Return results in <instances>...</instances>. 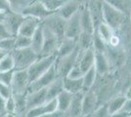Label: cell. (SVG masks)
<instances>
[{"instance_id":"1","label":"cell","mask_w":131,"mask_h":117,"mask_svg":"<svg viewBox=\"0 0 131 117\" xmlns=\"http://www.w3.org/2000/svg\"><path fill=\"white\" fill-rule=\"evenodd\" d=\"M15 61V70L27 69L38 59V54L31 49V47L14 49L10 52Z\"/></svg>"},{"instance_id":"2","label":"cell","mask_w":131,"mask_h":117,"mask_svg":"<svg viewBox=\"0 0 131 117\" xmlns=\"http://www.w3.org/2000/svg\"><path fill=\"white\" fill-rule=\"evenodd\" d=\"M103 8V22L109 24L114 30L120 28L125 22L126 15L123 12L119 11L114 6L103 1L102 3Z\"/></svg>"},{"instance_id":"3","label":"cell","mask_w":131,"mask_h":117,"mask_svg":"<svg viewBox=\"0 0 131 117\" xmlns=\"http://www.w3.org/2000/svg\"><path fill=\"white\" fill-rule=\"evenodd\" d=\"M57 60V53L47 57H38V59L27 68L29 83L36 80L44 72L49 69L52 64H54Z\"/></svg>"},{"instance_id":"4","label":"cell","mask_w":131,"mask_h":117,"mask_svg":"<svg viewBox=\"0 0 131 117\" xmlns=\"http://www.w3.org/2000/svg\"><path fill=\"white\" fill-rule=\"evenodd\" d=\"M66 22H67V20L61 17L57 12L54 14H51L48 17L42 20L43 25L50 29L56 35V37L58 38L60 43L62 42V40L65 38Z\"/></svg>"},{"instance_id":"5","label":"cell","mask_w":131,"mask_h":117,"mask_svg":"<svg viewBox=\"0 0 131 117\" xmlns=\"http://www.w3.org/2000/svg\"><path fill=\"white\" fill-rule=\"evenodd\" d=\"M80 49L77 48L73 52H71V54H69L68 56H65L63 58H57L56 60V67H57V72L58 75L61 77H65L67 76L70 70L72 67H74L77 63V61L79 59V55H80Z\"/></svg>"},{"instance_id":"6","label":"cell","mask_w":131,"mask_h":117,"mask_svg":"<svg viewBox=\"0 0 131 117\" xmlns=\"http://www.w3.org/2000/svg\"><path fill=\"white\" fill-rule=\"evenodd\" d=\"M58 77H59V75H58V72H57L56 63H54V64L51 66V67L46 72H44L41 76H39L33 82L29 83L28 88H27V93L34 92V91H37V90H40L42 88H46L49 84L52 83Z\"/></svg>"},{"instance_id":"7","label":"cell","mask_w":131,"mask_h":117,"mask_svg":"<svg viewBox=\"0 0 131 117\" xmlns=\"http://www.w3.org/2000/svg\"><path fill=\"white\" fill-rule=\"evenodd\" d=\"M43 33H44V42L41 52L39 54V57H47L52 54L57 53L60 42L58 38L50 29L43 25Z\"/></svg>"},{"instance_id":"8","label":"cell","mask_w":131,"mask_h":117,"mask_svg":"<svg viewBox=\"0 0 131 117\" xmlns=\"http://www.w3.org/2000/svg\"><path fill=\"white\" fill-rule=\"evenodd\" d=\"M29 85L27 69L15 70L13 80L11 83V88L13 94H25L27 93V88Z\"/></svg>"},{"instance_id":"9","label":"cell","mask_w":131,"mask_h":117,"mask_svg":"<svg viewBox=\"0 0 131 117\" xmlns=\"http://www.w3.org/2000/svg\"><path fill=\"white\" fill-rule=\"evenodd\" d=\"M21 13L24 16H32V17H36L43 20L49 15L54 14L56 12L47 9L40 0H33L29 5H27L26 8L23 9Z\"/></svg>"},{"instance_id":"10","label":"cell","mask_w":131,"mask_h":117,"mask_svg":"<svg viewBox=\"0 0 131 117\" xmlns=\"http://www.w3.org/2000/svg\"><path fill=\"white\" fill-rule=\"evenodd\" d=\"M24 20H25V16L22 13L12 11L9 13H6L5 18L3 20V23L5 24V27L9 30V32L13 36H16L19 32V29L21 28Z\"/></svg>"},{"instance_id":"11","label":"cell","mask_w":131,"mask_h":117,"mask_svg":"<svg viewBox=\"0 0 131 117\" xmlns=\"http://www.w3.org/2000/svg\"><path fill=\"white\" fill-rule=\"evenodd\" d=\"M79 10L75 12L70 19L67 20V22H66L65 37L77 39L80 32L82 31L81 23H80V11Z\"/></svg>"},{"instance_id":"12","label":"cell","mask_w":131,"mask_h":117,"mask_svg":"<svg viewBox=\"0 0 131 117\" xmlns=\"http://www.w3.org/2000/svg\"><path fill=\"white\" fill-rule=\"evenodd\" d=\"M98 105V98L91 89L85 91L82 100V116L91 115Z\"/></svg>"},{"instance_id":"13","label":"cell","mask_w":131,"mask_h":117,"mask_svg":"<svg viewBox=\"0 0 131 117\" xmlns=\"http://www.w3.org/2000/svg\"><path fill=\"white\" fill-rule=\"evenodd\" d=\"M41 22H42V20L39 18L32 17V16H25V20L19 29L18 34L31 37Z\"/></svg>"},{"instance_id":"14","label":"cell","mask_w":131,"mask_h":117,"mask_svg":"<svg viewBox=\"0 0 131 117\" xmlns=\"http://www.w3.org/2000/svg\"><path fill=\"white\" fill-rule=\"evenodd\" d=\"M47 101V89L42 88L27 94V109L43 105Z\"/></svg>"},{"instance_id":"15","label":"cell","mask_w":131,"mask_h":117,"mask_svg":"<svg viewBox=\"0 0 131 117\" xmlns=\"http://www.w3.org/2000/svg\"><path fill=\"white\" fill-rule=\"evenodd\" d=\"M94 62H95V51L93 49V47L80 52L77 64L79 66L83 73H85L90 67H92L94 66Z\"/></svg>"},{"instance_id":"16","label":"cell","mask_w":131,"mask_h":117,"mask_svg":"<svg viewBox=\"0 0 131 117\" xmlns=\"http://www.w3.org/2000/svg\"><path fill=\"white\" fill-rule=\"evenodd\" d=\"M103 0H90L88 2L87 7L91 14L94 27H98L99 23L103 22V8H102Z\"/></svg>"},{"instance_id":"17","label":"cell","mask_w":131,"mask_h":117,"mask_svg":"<svg viewBox=\"0 0 131 117\" xmlns=\"http://www.w3.org/2000/svg\"><path fill=\"white\" fill-rule=\"evenodd\" d=\"M84 92L80 91L78 93L72 94V98L71 100V105L69 109L66 113H69L70 116L77 117L82 116V100H83Z\"/></svg>"},{"instance_id":"18","label":"cell","mask_w":131,"mask_h":117,"mask_svg":"<svg viewBox=\"0 0 131 117\" xmlns=\"http://www.w3.org/2000/svg\"><path fill=\"white\" fill-rule=\"evenodd\" d=\"M79 11H80V23H81L82 30L93 33L95 30V27H94V22H93L87 4H81Z\"/></svg>"},{"instance_id":"19","label":"cell","mask_w":131,"mask_h":117,"mask_svg":"<svg viewBox=\"0 0 131 117\" xmlns=\"http://www.w3.org/2000/svg\"><path fill=\"white\" fill-rule=\"evenodd\" d=\"M77 48V39L65 37L59 45V48L57 51V58H63L65 56H68L69 54L73 52Z\"/></svg>"},{"instance_id":"20","label":"cell","mask_w":131,"mask_h":117,"mask_svg":"<svg viewBox=\"0 0 131 117\" xmlns=\"http://www.w3.org/2000/svg\"><path fill=\"white\" fill-rule=\"evenodd\" d=\"M80 6L81 4L77 0H68L61 8H59L57 13L65 20H68L80 9Z\"/></svg>"},{"instance_id":"21","label":"cell","mask_w":131,"mask_h":117,"mask_svg":"<svg viewBox=\"0 0 131 117\" xmlns=\"http://www.w3.org/2000/svg\"><path fill=\"white\" fill-rule=\"evenodd\" d=\"M63 87L71 94L83 91V77L71 78L69 76H65L63 77Z\"/></svg>"},{"instance_id":"22","label":"cell","mask_w":131,"mask_h":117,"mask_svg":"<svg viewBox=\"0 0 131 117\" xmlns=\"http://www.w3.org/2000/svg\"><path fill=\"white\" fill-rule=\"evenodd\" d=\"M94 66L96 68L97 74H106L110 70V61L106 53L95 51V62Z\"/></svg>"},{"instance_id":"23","label":"cell","mask_w":131,"mask_h":117,"mask_svg":"<svg viewBox=\"0 0 131 117\" xmlns=\"http://www.w3.org/2000/svg\"><path fill=\"white\" fill-rule=\"evenodd\" d=\"M44 42V33H43V23L41 22L39 24V27L36 28V30L34 31L33 35L31 36V49H32L35 53H37L39 56L42 46H43Z\"/></svg>"},{"instance_id":"24","label":"cell","mask_w":131,"mask_h":117,"mask_svg":"<svg viewBox=\"0 0 131 117\" xmlns=\"http://www.w3.org/2000/svg\"><path fill=\"white\" fill-rule=\"evenodd\" d=\"M46 89H47V100L57 98V96L64 90V87H63V77L59 76L52 83L49 84L46 87Z\"/></svg>"},{"instance_id":"25","label":"cell","mask_w":131,"mask_h":117,"mask_svg":"<svg viewBox=\"0 0 131 117\" xmlns=\"http://www.w3.org/2000/svg\"><path fill=\"white\" fill-rule=\"evenodd\" d=\"M72 98V94L68 92L67 90H63L59 95L57 96V102H58V110L63 112H67L69 106L71 105V100Z\"/></svg>"},{"instance_id":"26","label":"cell","mask_w":131,"mask_h":117,"mask_svg":"<svg viewBox=\"0 0 131 117\" xmlns=\"http://www.w3.org/2000/svg\"><path fill=\"white\" fill-rule=\"evenodd\" d=\"M77 46L80 51H85L93 47V33L82 30L77 37Z\"/></svg>"},{"instance_id":"27","label":"cell","mask_w":131,"mask_h":117,"mask_svg":"<svg viewBox=\"0 0 131 117\" xmlns=\"http://www.w3.org/2000/svg\"><path fill=\"white\" fill-rule=\"evenodd\" d=\"M95 30L97 31V33L102 37V39L107 44H109L110 41L112 40L113 36H114V31H115L109 24H107L105 22H102L101 23H99L98 27L95 28Z\"/></svg>"},{"instance_id":"28","label":"cell","mask_w":131,"mask_h":117,"mask_svg":"<svg viewBox=\"0 0 131 117\" xmlns=\"http://www.w3.org/2000/svg\"><path fill=\"white\" fill-rule=\"evenodd\" d=\"M96 76H97V71H96L95 66L90 67L87 71L83 74V92L88 91L92 88L95 83V80H96Z\"/></svg>"},{"instance_id":"29","label":"cell","mask_w":131,"mask_h":117,"mask_svg":"<svg viewBox=\"0 0 131 117\" xmlns=\"http://www.w3.org/2000/svg\"><path fill=\"white\" fill-rule=\"evenodd\" d=\"M126 100H127V98L124 96H118V97H115L110 100L108 102L109 103L110 116H115V114L122 108Z\"/></svg>"},{"instance_id":"30","label":"cell","mask_w":131,"mask_h":117,"mask_svg":"<svg viewBox=\"0 0 131 117\" xmlns=\"http://www.w3.org/2000/svg\"><path fill=\"white\" fill-rule=\"evenodd\" d=\"M109 3L119 11L123 12L126 16L129 15L131 11V0H103Z\"/></svg>"},{"instance_id":"31","label":"cell","mask_w":131,"mask_h":117,"mask_svg":"<svg viewBox=\"0 0 131 117\" xmlns=\"http://www.w3.org/2000/svg\"><path fill=\"white\" fill-rule=\"evenodd\" d=\"M93 49L96 52H101V53H106L107 51V43L97 33L96 30H94L93 32Z\"/></svg>"},{"instance_id":"32","label":"cell","mask_w":131,"mask_h":117,"mask_svg":"<svg viewBox=\"0 0 131 117\" xmlns=\"http://www.w3.org/2000/svg\"><path fill=\"white\" fill-rule=\"evenodd\" d=\"M11 69H15V61L11 53H8L0 61V71H6Z\"/></svg>"},{"instance_id":"33","label":"cell","mask_w":131,"mask_h":117,"mask_svg":"<svg viewBox=\"0 0 131 117\" xmlns=\"http://www.w3.org/2000/svg\"><path fill=\"white\" fill-rule=\"evenodd\" d=\"M31 45V37H28L22 34H17L15 36V49L27 48Z\"/></svg>"},{"instance_id":"34","label":"cell","mask_w":131,"mask_h":117,"mask_svg":"<svg viewBox=\"0 0 131 117\" xmlns=\"http://www.w3.org/2000/svg\"><path fill=\"white\" fill-rule=\"evenodd\" d=\"M8 1L13 11L21 13L23 9L26 8L27 5H29L33 0H8Z\"/></svg>"},{"instance_id":"35","label":"cell","mask_w":131,"mask_h":117,"mask_svg":"<svg viewBox=\"0 0 131 117\" xmlns=\"http://www.w3.org/2000/svg\"><path fill=\"white\" fill-rule=\"evenodd\" d=\"M47 9L53 12H57L68 0H40Z\"/></svg>"},{"instance_id":"36","label":"cell","mask_w":131,"mask_h":117,"mask_svg":"<svg viewBox=\"0 0 131 117\" xmlns=\"http://www.w3.org/2000/svg\"><path fill=\"white\" fill-rule=\"evenodd\" d=\"M0 49L4 50L8 53L15 49V36L9 38L1 39L0 40Z\"/></svg>"},{"instance_id":"37","label":"cell","mask_w":131,"mask_h":117,"mask_svg":"<svg viewBox=\"0 0 131 117\" xmlns=\"http://www.w3.org/2000/svg\"><path fill=\"white\" fill-rule=\"evenodd\" d=\"M91 116L95 117H109L110 116V112H109V103L106 102L104 105L100 106L98 107H96V109L92 112Z\"/></svg>"},{"instance_id":"38","label":"cell","mask_w":131,"mask_h":117,"mask_svg":"<svg viewBox=\"0 0 131 117\" xmlns=\"http://www.w3.org/2000/svg\"><path fill=\"white\" fill-rule=\"evenodd\" d=\"M14 73H15V69L6 70V71H0V82L11 86Z\"/></svg>"},{"instance_id":"39","label":"cell","mask_w":131,"mask_h":117,"mask_svg":"<svg viewBox=\"0 0 131 117\" xmlns=\"http://www.w3.org/2000/svg\"><path fill=\"white\" fill-rule=\"evenodd\" d=\"M5 109L6 114H16V101L13 95L6 99Z\"/></svg>"},{"instance_id":"40","label":"cell","mask_w":131,"mask_h":117,"mask_svg":"<svg viewBox=\"0 0 131 117\" xmlns=\"http://www.w3.org/2000/svg\"><path fill=\"white\" fill-rule=\"evenodd\" d=\"M127 115H131V98L125 100L122 108L115 114V116H127Z\"/></svg>"},{"instance_id":"41","label":"cell","mask_w":131,"mask_h":117,"mask_svg":"<svg viewBox=\"0 0 131 117\" xmlns=\"http://www.w3.org/2000/svg\"><path fill=\"white\" fill-rule=\"evenodd\" d=\"M0 95H2L5 99H8L10 96L13 95V91H12L11 86L0 82Z\"/></svg>"},{"instance_id":"42","label":"cell","mask_w":131,"mask_h":117,"mask_svg":"<svg viewBox=\"0 0 131 117\" xmlns=\"http://www.w3.org/2000/svg\"><path fill=\"white\" fill-rule=\"evenodd\" d=\"M83 74H84L83 71L80 69L79 66L77 63V64L70 70V72H69V74H68L67 76H69V77H71V78H81V77H83Z\"/></svg>"},{"instance_id":"43","label":"cell","mask_w":131,"mask_h":117,"mask_svg":"<svg viewBox=\"0 0 131 117\" xmlns=\"http://www.w3.org/2000/svg\"><path fill=\"white\" fill-rule=\"evenodd\" d=\"M9 37H14V36L9 32V30L7 29V28L5 27V24L3 23V22H0V40L1 39L9 38Z\"/></svg>"},{"instance_id":"44","label":"cell","mask_w":131,"mask_h":117,"mask_svg":"<svg viewBox=\"0 0 131 117\" xmlns=\"http://www.w3.org/2000/svg\"><path fill=\"white\" fill-rule=\"evenodd\" d=\"M0 11L3 13H9L13 11L8 0H0Z\"/></svg>"},{"instance_id":"45","label":"cell","mask_w":131,"mask_h":117,"mask_svg":"<svg viewBox=\"0 0 131 117\" xmlns=\"http://www.w3.org/2000/svg\"><path fill=\"white\" fill-rule=\"evenodd\" d=\"M5 103H6V99L2 95H0V116L6 115Z\"/></svg>"},{"instance_id":"46","label":"cell","mask_w":131,"mask_h":117,"mask_svg":"<svg viewBox=\"0 0 131 117\" xmlns=\"http://www.w3.org/2000/svg\"><path fill=\"white\" fill-rule=\"evenodd\" d=\"M7 54H8V52H6V51L1 50V49H0V61H1V60H2V59H3Z\"/></svg>"},{"instance_id":"47","label":"cell","mask_w":131,"mask_h":117,"mask_svg":"<svg viewBox=\"0 0 131 117\" xmlns=\"http://www.w3.org/2000/svg\"><path fill=\"white\" fill-rule=\"evenodd\" d=\"M5 15H6V13H3V12L0 11V22H3V20H4V18H5Z\"/></svg>"},{"instance_id":"48","label":"cell","mask_w":131,"mask_h":117,"mask_svg":"<svg viewBox=\"0 0 131 117\" xmlns=\"http://www.w3.org/2000/svg\"><path fill=\"white\" fill-rule=\"evenodd\" d=\"M129 16H130V20H131V11H130V13H129Z\"/></svg>"}]
</instances>
